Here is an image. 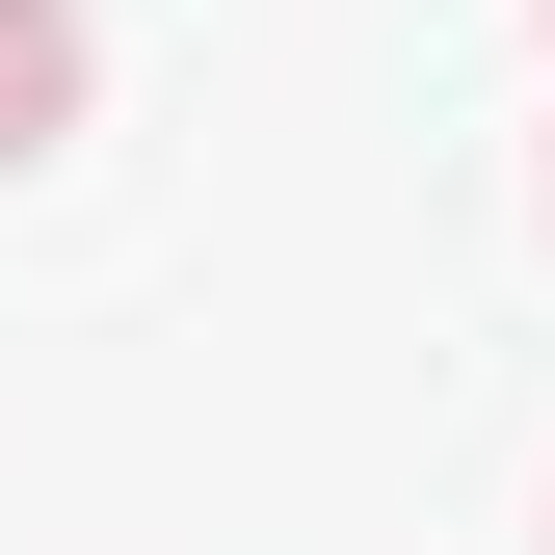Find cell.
I'll return each mask as SVG.
<instances>
[{"mask_svg":"<svg viewBox=\"0 0 555 555\" xmlns=\"http://www.w3.org/2000/svg\"><path fill=\"white\" fill-rule=\"evenodd\" d=\"M80 80H106L80 0H0V159H53V132H80Z\"/></svg>","mask_w":555,"mask_h":555,"instance_id":"6da1fadb","label":"cell"}]
</instances>
